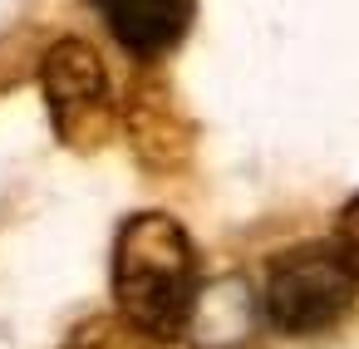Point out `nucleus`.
<instances>
[{
	"mask_svg": "<svg viewBox=\"0 0 359 349\" xmlns=\"http://www.w3.org/2000/svg\"><path fill=\"white\" fill-rule=\"evenodd\" d=\"M40 89L55 123V138L74 153H94L114 128V99H109V69L99 50L79 35H65L40 60Z\"/></svg>",
	"mask_w": 359,
	"mask_h": 349,
	"instance_id": "obj_3",
	"label": "nucleus"
},
{
	"mask_svg": "<svg viewBox=\"0 0 359 349\" xmlns=\"http://www.w3.org/2000/svg\"><path fill=\"white\" fill-rule=\"evenodd\" d=\"M334 251L344 256V266L359 275V197H349L334 217Z\"/></svg>",
	"mask_w": 359,
	"mask_h": 349,
	"instance_id": "obj_6",
	"label": "nucleus"
},
{
	"mask_svg": "<svg viewBox=\"0 0 359 349\" xmlns=\"http://www.w3.org/2000/svg\"><path fill=\"white\" fill-rule=\"evenodd\" d=\"M202 266L187 226L168 212H133L114 236V305L153 344L187 339Z\"/></svg>",
	"mask_w": 359,
	"mask_h": 349,
	"instance_id": "obj_1",
	"label": "nucleus"
},
{
	"mask_svg": "<svg viewBox=\"0 0 359 349\" xmlns=\"http://www.w3.org/2000/svg\"><path fill=\"white\" fill-rule=\"evenodd\" d=\"M94 6L114 30V40L138 60L177 50V40L192 25V0H94Z\"/></svg>",
	"mask_w": 359,
	"mask_h": 349,
	"instance_id": "obj_4",
	"label": "nucleus"
},
{
	"mask_svg": "<svg viewBox=\"0 0 359 349\" xmlns=\"http://www.w3.org/2000/svg\"><path fill=\"white\" fill-rule=\"evenodd\" d=\"M354 295H359V275L344 266L334 241H305L271 256L266 285H261V315L280 334L300 339V334H320L339 324Z\"/></svg>",
	"mask_w": 359,
	"mask_h": 349,
	"instance_id": "obj_2",
	"label": "nucleus"
},
{
	"mask_svg": "<svg viewBox=\"0 0 359 349\" xmlns=\"http://www.w3.org/2000/svg\"><path fill=\"white\" fill-rule=\"evenodd\" d=\"M153 339L143 329H133L123 315H89L69 329V339L60 349H148Z\"/></svg>",
	"mask_w": 359,
	"mask_h": 349,
	"instance_id": "obj_5",
	"label": "nucleus"
}]
</instances>
